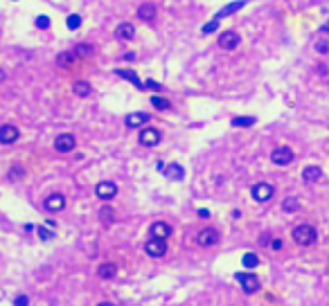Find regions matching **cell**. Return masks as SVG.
<instances>
[{
    "instance_id": "1",
    "label": "cell",
    "mask_w": 329,
    "mask_h": 306,
    "mask_svg": "<svg viewBox=\"0 0 329 306\" xmlns=\"http://www.w3.org/2000/svg\"><path fill=\"white\" fill-rule=\"evenodd\" d=\"M291 237L297 245H311V243H316V239H318V232H316V227L309 225V223H300V225L293 227Z\"/></svg>"
},
{
    "instance_id": "2",
    "label": "cell",
    "mask_w": 329,
    "mask_h": 306,
    "mask_svg": "<svg viewBox=\"0 0 329 306\" xmlns=\"http://www.w3.org/2000/svg\"><path fill=\"white\" fill-rule=\"evenodd\" d=\"M273 194H275V187H273L271 183H257V185H253V189H250V196H253L257 203H268L273 198Z\"/></svg>"
},
{
    "instance_id": "3",
    "label": "cell",
    "mask_w": 329,
    "mask_h": 306,
    "mask_svg": "<svg viewBox=\"0 0 329 306\" xmlns=\"http://www.w3.org/2000/svg\"><path fill=\"white\" fill-rule=\"evenodd\" d=\"M234 279L241 284L244 293H248V295L260 290V279H257V275H253V273H237L234 275Z\"/></svg>"
},
{
    "instance_id": "4",
    "label": "cell",
    "mask_w": 329,
    "mask_h": 306,
    "mask_svg": "<svg viewBox=\"0 0 329 306\" xmlns=\"http://www.w3.org/2000/svg\"><path fill=\"white\" fill-rule=\"evenodd\" d=\"M144 252L149 254V257H154V259H158V257H164L167 254V243H164V239H149L147 243H144Z\"/></svg>"
},
{
    "instance_id": "5",
    "label": "cell",
    "mask_w": 329,
    "mask_h": 306,
    "mask_svg": "<svg viewBox=\"0 0 329 306\" xmlns=\"http://www.w3.org/2000/svg\"><path fill=\"white\" fill-rule=\"evenodd\" d=\"M95 196L101 198V201H111V198L117 196V185L113 183V180H101V183H97V187H95Z\"/></svg>"
},
{
    "instance_id": "6",
    "label": "cell",
    "mask_w": 329,
    "mask_h": 306,
    "mask_svg": "<svg viewBox=\"0 0 329 306\" xmlns=\"http://www.w3.org/2000/svg\"><path fill=\"white\" fill-rule=\"evenodd\" d=\"M239 43H241V36H239L234 30H228V32H223L221 36H219V48L221 50H237Z\"/></svg>"
},
{
    "instance_id": "7",
    "label": "cell",
    "mask_w": 329,
    "mask_h": 306,
    "mask_svg": "<svg viewBox=\"0 0 329 306\" xmlns=\"http://www.w3.org/2000/svg\"><path fill=\"white\" fill-rule=\"evenodd\" d=\"M271 160H273V164H277V167H287V164L293 162V151L289 147H277L275 151L271 153Z\"/></svg>"
},
{
    "instance_id": "8",
    "label": "cell",
    "mask_w": 329,
    "mask_h": 306,
    "mask_svg": "<svg viewBox=\"0 0 329 306\" xmlns=\"http://www.w3.org/2000/svg\"><path fill=\"white\" fill-rule=\"evenodd\" d=\"M217 241H219V232L214 227H203L201 232L197 234V243L201 248H210V245H214Z\"/></svg>"
},
{
    "instance_id": "9",
    "label": "cell",
    "mask_w": 329,
    "mask_h": 306,
    "mask_svg": "<svg viewBox=\"0 0 329 306\" xmlns=\"http://www.w3.org/2000/svg\"><path fill=\"white\" fill-rule=\"evenodd\" d=\"M74 144H77V140H74L72 133H61V135H57V140H54V149H57L59 153H70L74 149Z\"/></svg>"
},
{
    "instance_id": "10",
    "label": "cell",
    "mask_w": 329,
    "mask_h": 306,
    "mask_svg": "<svg viewBox=\"0 0 329 306\" xmlns=\"http://www.w3.org/2000/svg\"><path fill=\"white\" fill-rule=\"evenodd\" d=\"M171 232H174L171 225H169V223H164V221H156V223H151V227H149V234H151V237H154V239H164V241L171 237Z\"/></svg>"
},
{
    "instance_id": "11",
    "label": "cell",
    "mask_w": 329,
    "mask_h": 306,
    "mask_svg": "<svg viewBox=\"0 0 329 306\" xmlns=\"http://www.w3.org/2000/svg\"><path fill=\"white\" fill-rule=\"evenodd\" d=\"M140 144H142V147H156V144H160V131L158 128H151V126L142 128V131H140Z\"/></svg>"
},
{
    "instance_id": "12",
    "label": "cell",
    "mask_w": 329,
    "mask_h": 306,
    "mask_svg": "<svg viewBox=\"0 0 329 306\" xmlns=\"http://www.w3.org/2000/svg\"><path fill=\"white\" fill-rule=\"evenodd\" d=\"M18 137H21V133H18V128L14 124H2L0 126V144H14Z\"/></svg>"
},
{
    "instance_id": "13",
    "label": "cell",
    "mask_w": 329,
    "mask_h": 306,
    "mask_svg": "<svg viewBox=\"0 0 329 306\" xmlns=\"http://www.w3.org/2000/svg\"><path fill=\"white\" fill-rule=\"evenodd\" d=\"M45 212H61L66 207V196L64 194H50L45 201H43Z\"/></svg>"
},
{
    "instance_id": "14",
    "label": "cell",
    "mask_w": 329,
    "mask_h": 306,
    "mask_svg": "<svg viewBox=\"0 0 329 306\" xmlns=\"http://www.w3.org/2000/svg\"><path fill=\"white\" fill-rule=\"evenodd\" d=\"M149 120H151V115H149V113H131V115H127L124 124H127L129 128H142Z\"/></svg>"
},
{
    "instance_id": "15",
    "label": "cell",
    "mask_w": 329,
    "mask_h": 306,
    "mask_svg": "<svg viewBox=\"0 0 329 306\" xmlns=\"http://www.w3.org/2000/svg\"><path fill=\"white\" fill-rule=\"evenodd\" d=\"M115 38L117 41H133L135 38V27L131 23H120L115 27Z\"/></svg>"
},
{
    "instance_id": "16",
    "label": "cell",
    "mask_w": 329,
    "mask_h": 306,
    "mask_svg": "<svg viewBox=\"0 0 329 306\" xmlns=\"http://www.w3.org/2000/svg\"><path fill=\"white\" fill-rule=\"evenodd\" d=\"M156 14H158V7H156L154 2H144V5H140V9H138V18L140 21H147V23L154 21Z\"/></svg>"
},
{
    "instance_id": "17",
    "label": "cell",
    "mask_w": 329,
    "mask_h": 306,
    "mask_svg": "<svg viewBox=\"0 0 329 306\" xmlns=\"http://www.w3.org/2000/svg\"><path fill=\"white\" fill-rule=\"evenodd\" d=\"M163 174L167 176V178H169V180H183V178H185V169H183L181 164H176V162H171V164H164Z\"/></svg>"
},
{
    "instance_id": "18",
    "label": "cell",
    "mask_w": 329,
    "mask_h": 306,
    "mask_svg": "<svg viewBox=\"0 0 329 306\" xmlns=\"http://www.w3.org/2000/svg\"><path fill=\"white\" fill-rule=\"evenodd\" d=\"M74 61H77V54H74L72 50H66V52L57 54V65H59V68H72Z\"/></svg>"
},
{
    "instance_id": "19",
    "label": "cell",
    "mask_w": 329,
    "mask_h": 306,
    "mask_svg": "<svg viewBox=\"0 0 329 306\" xmlns=\"http://www.w3.org/2000/svg\"><path fill=\"white\" fill-rule=\"evenodd\" d=\"M115 74L117 77H122V79H127V81H131L135 88H140V90H144V81L140 79L138 74L133 72V70H115Z\"/></svg>"
},
{
    "instance_id": "20",
    "label": "cell",
    "mask_w": 329,
    "mask_h": 306,
    "mask_svg": "<svg viewBox=\"0 0 329 306\" xmlns=\"http://www.w3.org/2000/svg\"><path fill=\"white\" fill-rule=\"evenodd\" d=\"M244 7H246V0H237V2H230V5H226V7H223V9L219 11V14H217L214 18H219V21H221V18L230 16V14H234V11L244 9Z\"/></svg>"
},
{
    "instance_id": "21",
    "label": "cell",
    "mask_w": 329,
    "mask_h": 306,
    "mask_svg": "<svg viewBox=\"0 0 329 306\" xmlns=\"http://www.w3.org/2000/svg\"><path fill=\"white\" fill-rule=\"evenodd\" d=\"M320 176H323L320 167H304V171H302V180L307 183V185H311V183H318Z\"/></svg>"
},
{
    "instance_id": "22",
    "label": "cell",
    "mask_w": 329,
    "mask_h": 306,
    "mask_svg": "<svg viewBox=\"0 0 329 306\" xmlns=\"http://www.w3.org/2000/svg\"><path fill=\"white\" fill-rule=\"evenodd\" d=\"M97 275H99V279H115L117 266L115 264H101L99 268H97Z\"/></svg>"
},
{
    "instance_id": "23",
    "label": "cell",
    "mask_w": 329,
    "mask_h": 306,
    "mask_svg": "<svg viewBox=\"0 0 329 306\" xmlns=\"http://www.w3.org/2000/svg\"><path fill=\"white\" fill-rule=\"evenodd\" d=\"M72 52L77 54V59H88V57H93V54H95V48H93V45H88V43H79V45H74Z\"/></svg>"
},
{
    "instance_id": "24",
    "label": "cell",
    "mask_w": 329,
    "mask_h": 306,
    "mask_svg": "<svg viewBox=\"0 0 329 306\" xmlns=\"http://www.w3.org/2000/svg\"><path fill=\"white\" fill-rule=\"evenodd\" d=\"M72 92L77 97H81V99H84V97L91 95V84H88V81H74V84H72Z\"/></svg>"
},
{
    "instance_id": "25",
    "label": "cell",
    "mask_w": 329,
    "mask_h": 306,
    "mask_svg": "<svg viewBox=\"0 0 329 306\" xmlns=\"http://www.w3.org/2000/svg\"><path fill=\"white\" fill-rule=\"evenodd\" d=\"M151 106H154V108H158V111H169L171 101L164 99V97H160V95H154V97H151Z\"/></svg>"
},
{
    "instance_id": "26",
    "label": "cell",
    "mask_w": 329,
    "mask_h": 306,
    "mask_svg": "<svg viewBox=\"0 0 329 306\" xmlns=\"http://www.w3.org/2000/svg\"><path fill=\"white\" fill-rule=\"evenodd\" d=\"M255 117H232V126H237V128H246V126H253L255 124Z\"/></svg>"
},
{
    "instance_id": "27",
    "label": "cell",
    "mask_w": 329,
    "mask_h": 306,
    "mask_svg": "<svg viewBox=\"0 0 329 306\" xmlns=\"http://www.w3.org/2000/svg\"><path fill=\"white\" fill-rule=\"evenodd\" d=\"M241 264H244L246 268L250 270V268H255V266L260 264V257H257L255 252H246V254H244V259H241Z\"/></svg>"
},
{
    "instance_id": "28",
    "label": "cell",
    "mask_w": 329,
    "mask_h": 306,
    "mask_svg": "<svg viewBox=\"0 0 329 306\" xmlns=\"http://www.w3.org/2000/svg\"><path fill=\"white\" fill-rule=\"evenodd\" d=\"M282 210H284V212L300 210V201H297V198H293V196H289V198H284V203H282Z\"/></svg>"
},
{
    "instance_id": "29",
    "label": "cell",
    "mask_w": 329,
    "mask_h": 306,
    "mask_svg": "<svg viewBox=\"0 0 329 306\" xmlns=\"http://www.w3.org/2000/svg\"><path fill=\"white\" fill-rule=\"evenodd\" d=\"M99 218H101V223L111 225V223H113V210H111V207H101V210H99Z\"/></svg>"
},
{
    "instance_id": "30",
    "label": "cell",
    "mask_w": 329,
    "mask_h": 306,
    "mask_svg": "<svg viewBox=\"0 0 329 306\" xmlns=\"http://www.w3.org/2000/svg\"><path fill=\"white\" fill-rule=\"evenodd\" d=\"M219 30V18H212V21L210 23H205V25H203V34H212V32H217Z\"/></svg>"
},
{
    "instance_id": "31",
    "label": "cell",
    "mask_w": 329,
    "mask_h": 306,
    "mask_svg": "<svg viewBox=\"0 0 329 306\" xmlns=\"http://www.w3.org/2000/svg\"><path fill=\"white\" fill-rule=\"evenodd\" d=\"M36 232H38V237H41L43 241H50V239L54 237V232H52V230H48L45 225H38V227H36Z\"/></svg>"
},
{
    "instance_id": "32",
    "label": "cell",
    "mask_w": 329,
    "mask_h": 306,
    "mask_svg": "<svg viewBox=\"0 0 329 306\" xmlns=\"http://www.w3.org/2000/svg\"><path fill=\"white\" fill-rule=\"evenodd\" d=\"M66 23H68L70 30H79V25H81V16H79V14H72V16H70Z\"/></svg>"
},
{
    "instance_id": "33",
    "label": "cell",
    "mask_w": 329,
    "mask_h": 306,
    "mask_svg": "<svg viewBox=\"0 0 329 306\" xmlns=\"http://www.w3.org/2000/svg\"><path fill=\"white\" fill-rule=\"evenodd\" d=\"M316 52L329 54V41H316Z\"/></svg>"
},
{
    "instance_id": "34",
    "label": "cell",
    "mask_w": 329,
    "mask_h": 306,
    "mask_svg": "<svg viewBox=\"0 0 329 306\" xmlns=\"http://www.w3.org/2000/svg\"><path fill=\"white\" fill-rule=\"evenodd\" d=\"M36 27H38V30H48V27H50V18L48 16H38L36 18Z\"/></svg>"
},
{
    "instance_id": "35",
    "label": "cell",
    "mask_w": 329,
    "mask_h": 306,
    "mask_svg": "<svg viewBox=\"0 0 329 306\" xmlns=\"http://www.w3.org/2000/svg\"><path fill=\"white\" fill-rule=\"evenodd\" d=\"M30 304V300H27V295H18L16 300H14V306H27Z\"/></svg>"
},
{
    "instance_id": "36",
    "label": "cell",
    "mask_w": 329,
    "mask_h": 306,
    "mask_svg": "<svg viewBox=\"0 0 329 306\" xmlns=\"http://www.w3.org/2000/svg\"><path fill=\"white\" fill-rule=\"evenodd\" d=\"M147 88H151V90H160L163 86H160V84H156L154 79H149V81H144V90H147Z\"/></svg>"
},
{
    "instance_id": "37",
    "label": "cell",
    "mask_w": 329,
    "mask_h": 306,
    "mask_svg": "<svg viewBox=\"0 0 329 306\" xmlns=\"http://www.w3.org/2000/svg\"><path fill=\"white\" fill-rule=\"evenodd\" d=\"M271 248L275 250V252H277V250H282V241H280V239H273V241H271Z\"/></svg>"
},
{
    "instance_id": "38",
    "label": "cell",
    "mask_w": 329,
    "mask_h": 306,
    "mask_svg": "<svg viewBox=\"0 0 329 306\" xmlns=\"http://www.w3.org/2000/svg\"><path fill=\"white\" fill-rule=\"evenodd\" d=\"M23 176V169H11L9 171V178H21Z\"/></svg>"
},
{
    "instance_id": "39",
    "label": "cell",
    "mask_w": 329,
    "mask_h": 306,
    "mask_svg": "<svg viewBox=\"0 0 329 306\" xmlns=\"http://www.w3.org/2000/svg\"><path fill=\"white\" fill-rule=\"evenodd\" d=\"M198 216H201V218H210V212H207V210H198Z\"/></svg>"
},
{
    "instance_id": "40",
    "label": "cell",
    "mask_w": 329,
    "mask_h": 306,
    "mask_svg": "<svg viewBox=\"0 0 329 306\" xmlns=\"http://www.w3.org/2000/svg\"><path fill=\"white\" fill-rule=\"evenodd\" d=\"M320 32H323V34H329V21H327V23H325V25H323V27H320Z\"/></svg>"
},
{
    "instance_id": "41",
    "label": "cell",
    "mask_w": 329,
    "mask_h": 306,
    "mask_svg": "<svg viewBox=\"0 0 329 306\" xmlns=\"http://www.w3.org/2000/svg\"><path fill=\"white\" fill-rule=\"evenodd\" d=\"M7 79V74H5V70H0V84H2V81Z\"/></svg>"
},
{
    "instance_id": "42",
    "label": "cell",
    "mask_w": 329,
    "mask_h": 306,
    "mask_svg": "<svg viewBox=\"0 0 329 306\" xmlns=\"http://www.w3.org/2000/svg\"><path fill=\"white\" fill-rule=\"evenodd\" d=\"M97 306H115V304H111V302H101V304H97Z\"/></svg>"
}]
</instances>
